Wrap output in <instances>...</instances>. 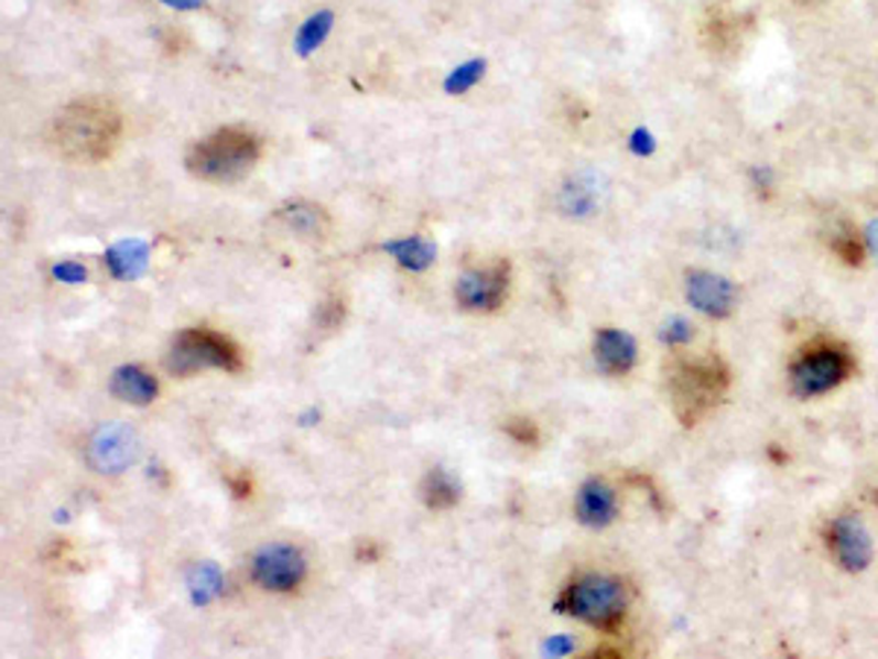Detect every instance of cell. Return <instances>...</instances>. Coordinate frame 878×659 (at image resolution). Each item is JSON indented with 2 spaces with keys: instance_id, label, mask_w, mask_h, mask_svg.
Returning <instances> with one entry per match:
<instances>
[{
  "instance_id": "1",
  "label": "cell",
  "mask_w": 878,
  "mask_h": 659,
  "mask_svg": "<svg viewBox=\"0 0 878 659\" xmlns=\"http://www.w3.org/2000/svg\"><path fill=\"white\" fill-rule=\"evenodd\" d=\"M123 118L120 111L100 97L74 100L53 118L51 141L62 159L77 164L106 162L120 144Z\"/></svg>"
},
{
  "instance_id": "2",
  "label": "cell",
  "mask_w": 878,
  "mask_h": 659,
  "mask_svg": "<svg viewBox=\"0 0 878 659\" xmlns=\"http://www.w3.org/2000/svg\"><path fill=\"white\" fill-rule=\"evenodd\" d=\"M261 138L256 132L240 127H223L203 141H196L188 150V171L196 180L214 182V185H231L256 171L261 162Z\"/></svg>"
},
{
  "instance_id": "3",
  "label": "cell",
  "mask_w": 878,
  "mask_h": 659,
  "mask_svg": "<svg viewBox=\"0 0 878 659\" xmlns=\"http://www.w3.org/2000/svg\"><path fill=\"white\" fill-rule=\"evenodd\" d=\"M164 369L180 378L196 376L203 369L240 372L243 355H240L238 343L229 341L226 334H217L212 328H185L173 337L171 349L164 355Z\"/></svg>"
},
{
  "instance_id": "4",
  "label": "cell",
  "mask_w": 878,
  "mask_h": 659,
  "mask_svg": "<svg viewBox=\"0 0 878 659\" xmlns=\"http://www.w3.org/2000/svg\"><path fill=\"white\" fill-rule=\"evenodd\" d=\"M726 385L729 378L717 358L676 364L671 372V396H674V411L683 425H694L700 417H706L724 399Z\"/></svg>"
},
{
  "instance_id": "5",
  "label": "cell",
  "mask_w": 878,
  "mask_h": 659,
  "mask_svg": "<svg viewBox=\"0 0 878 659\" xmlns=\"http://www.w3.org/2000/svg\"><path fill=\"white\" fill-rule=\"evenodd\" d=\"M556 613H572L586 625L609 630L627 613V586L606 574H586L574 581L565 595L556 601Z\"/></svg>"
},
{
  "instance_id": "6",
  "label": "cell",
  "mask_w": 878,
  "mask_h": 659,
  "mask_svg": "<svg viewBox=\"0 0 878 659\" xmlns=\"http://www.w3.org/2000/svg\"><path fill=\"white\" fill-rule=\"evenodd\" d=\"M853 372V358L837 343H814L793 360L791 390L800 399H814L835 390Z\"/></svg>"
},
{
  "instance_id": "7",
  "label": "cell",
  "mask_w": 878,
  "mask_h": 659,
  "mask_svg": "<svg viewBox=\"0 0 878 659\" xmlns=\"http://www.w3.org/2000/svg\"><path fill=\"white\" fill-rule=\"evenodd\" d=\"M138 434L127 422H106L88 437L86 461L97 475H120L138 461Z\"/></svg>"
},
{
  "instance_id": "8",
  "label": "cell",
  "mask_w": 878,
  "mask_h": 659,
  "mask_svg": "<svg viewBox=\"0 0 878 659\" xmlns=\"http://www.w3.org/2000/svg\"><path fill=\"white\" fill-rule=\"evenodd\" d=\"M249 574H252V581L261 590L293 592L307 574L305 554L296 545L273 542V545H264V549L256 551L252 563H249Z\"/></svg>"
},
{
  "instance_id": "9",
  "label": "cell",
  "mask_w": 878,
  "mask_h": 659,
  "mask_svg": "<svg viewBox=\"0 0 878 659\" xmlns=\"http://www.w3.org/2000/svg\"><path fill=\"white\" fill-rule=\"evenodd\" d=\"M510 293V264L495 261L489 267H475L457 279L454 296L463 311H498Z\"/></svg>"
},
{
  "instance_id": "10",
  "label": "cell",
  "mask_w": 878,
  "mask_h": 659,
  "mask_svg": "<svg viewBox=\"0 0 878 659\" xmlns=\"http://www.w3.org/2000/svg\"><path fill=\"white\" fill-rule=\"evenodd\" d=\"M685 296L700 314L715 320L729 317L738 305V288L724 276L708 273V270H691L685 276Z\"/></svg>"
},
{
  "instance_id": "11",
  "label": "cell",
  "mask_w": 878,
  "mask_h": 659,
  "mask_svg": "<svg viewBox=\"0 0 878 659\" xmlns=\"http://www.w3.org/2000/svg\"><path fill=\"white\" fill-rule=\"evenodd\" d=\"M828 551L846 572H861L872 560L870 533L855 516H841L828 525Z\"/></svg>"
},
{
  "instance_id": "12",
  "label": "cell",
  "mask_w": 878,
  "mask_h": 659,
  "mask_svg": "<svg viewBox=\"0 0 878 659\" xmlns=\"http://www.w3.org/2000/svg\"><path fill=\"white\" fill-rule=\"evenodd\" d=\"M574 514H577V522L586 525V528H595V531L597 528H606L618 516V496H615V489L606 480L592 478L577 493Z\"/></svg>"
},
{
  "instance_id": "13",
  "label": "cell",
  "mask_w": 878,
  "mask_h": 659,
  "mask_svg": "<svg viewBox=\"0 0 878 659\" xmlns=\"http://www.w3.org/2000/svg\"><path fill=\"white\" fill-rule=\"evenodd\" d=\"M639 349L630 334L621 328H600L595 337V360L606 376H624L636 367Z\"/></svg>"
},
{
  "instance_id": "14",
  "label": "cell",
  "mask_w": 878,
  "mask_h": 659,
  "mask_svg": "<svg viewBox=\"0 0 878 659\" xmlns=\"http://www.w3.org/2000/svg\"><path fill=\"white\" fill-rule=\"evenodd\" d=\"M275 220L282 223L284 229L305 240H325L328 231H332L328 212L323 206H316V203H307V199H296V203L282 206L275 212Z\"/></svg>"
},
{
  "instance_id": "15",
  "label": "cell",
  "mask_w": 878,
  "mask_h": 659,
  "mask_svg": "<svg viewBox=\"0 0 878 659\" xmlns=\"http://www.w3.org/2000/svg\"><path fill=\"white\" fill-rule=\"evenodd\" d=\"M109 393L115 396L118 402L144 408V404H150L155 396H159V381H155V376H150L144 367L127 364V367H118L111 372Z\"/></svg>"
},
{
  "instance_id": "16",
  "label": "cell",
  "mask_w": 878,
  "mask_h": 659,
  "mask_svg": "<svg viewBox=\"0 0 878 659\" xmlns=\"http://www.w3.org/2000/svg\"><path fill=\"white\" fill-rule=\"evenodd\" d=\"M102 261H106V267H109V273L115 279L132 282V279H141L147 273V267H150V244L138 238L120 240V244L106 249Z\"/></svg>"
},
{
  "instance_id": "17",
  "label": "cell",
  "mask_w": 878,
  "mask_h": 659,
  "mask_svg": "<svg viewBox=\"0 0 878 659\" xmlns=\"http://www.w3.org/2000/svg\"><path fill=\"white\" fill-rule=\"evenodd\" d=\"M185 586H188V598L194 607H208L212 601H217L223 595L226 577H223L220 565L212 563V560H203V563L191 565Z\"/></svg>"
},
{
  "instance_id": "18",
  "label": "cell",
  "mask_w": 878,
  "mask_h": 659,
  "mask_svg": "<svg viewBox=\"0 0 878 659\" xmlns=\"http://www.w3.org/2000/svg\"><path fill=\"white\" fill-rule=\"evenodd\" d=\"M384 252L395 258L404 270H413V273H422V270H427V267L436 261V244L434 240L422 238V235L387 240Z\"/></svg>"
},
{
  "instance_id": "19",
  "label": "cell",
  "mask_w": 878,
  "mask_h": 659,
  "mask_svg": "<svg viewBox=\"0 0 878 659\" xmlns=\"http://www.w3.org/2000/svg\"><path fill=\"white\" fill-rule=\"evenodd\" d=\"M463 496L460 480L454 478L452 472L445 469H431L422 480V501L431 510H452Z\"/></svg>"
},
{
  "instance_id": "20",
  "label": "cell",
  "mask_w": 878,
  "mask_h": 659,
  "mask_svg": "<svg viewBox=\"0 0 878 659\" xmlns=\"http://www.w3.org/2000/svg\"><path fill=\"white\" fill-rule=\"evenodd\" d=\"M332 26H334L332 9H319V12H314L305 24L299 26L296 39H293V51H296L299 56H311V53H314L316 47H323L325 39L332 35Z\"/></svg>"
},
{
  "instance_id": "21",
  "label": "cell",
  "mask_w": 878,
  "mask_h": 659,
  "mask_svg": "<svg viewBox=\"0 0 878 659\" xmlns=\"http://www.w3.org/2000/svg\"><path fill=\"white\" fill-rule=\"evenodd\" d=\"M560 206H563L565 215L572 217H588L597 212V185L586 176L581 180L568 182L563 188V197H560Z\"/></svg>"
},
{
  "instance_id": "22",
  "label": "cell",
  "mask_w": 878,
  "mask_h": 659,
  "mask_svg": "<svg viewBox=\"0 0 878 659\" xmlns=\"http://www.w3.org/2000/svg\"><path fill=\"white\" fill-rule=\"evenodd\" d=\"M484 74H487V60H469L463 62V65H457V68L445 77L443 88L445 95L452 97H460L466 95V91H471V88L478 86L480 79H484Z\"/></svg>"
},
{
  "instance_id": "23",
  "label": "cell",
  "mask_w": 878,
  "mask_h": 659,
  "mask_svg": "<svg viewBox=\"0 0 878 659\" xmlns=\"http://www.w3.org/2000/svg\"><path fill=\"white\" fill-rule=\"evenodd\" d=\"M832 249L837 252V258H844L846 264H864V252H867V244L864 238H858V231L849 226V223H841V229H835L832 235Z\"/></svg>"
},
{
  "instance_id": "24",
  "label": "cell",
  "mask_w": 878,
  "mask_h": 659,
  "mask_svg": "<svg viewBox=\"0 0 878 659\" xmlns=\"http://www.w3.org/2000/svg\"><path fill=\"white\" fill-rule=\"evenodd\" d=\"M659 337H662V343H668V346H685V343H691V337H694V326H691L689 320L674 317L662 326Z\"/></svg>"
},
{
  "instance_id": "25",
  "label": "cell",
  "mask_w": 878,
  "mask_h": 659,
  "mask_svg": "<svg viewBox=\"0 0 878 659\" xmlns=\"http://www.w3.org/2000/svg\"><path fill=\"white\" fill-rule=\"evenodd\" d=\"M503 431H507V434H510V437L516 440V443H521V445H536L539 443L536 422L510 420L507 425H503Z\"/></svg>"
},
{
  "instance_id": "26",
  "label": "cell",
  "mask_w": 878,
  "mask_h": 659,
  "mask_svg": "<svg viewBox=\"0 0 878 659\" xmlns=\"http://www.w3.org/2000/svg\"><path fill=\"white\" fill-rule=\"evenodd\" d=\"M51 273L62 284H83L88 279V270L79 261H62V264L53 267Z\"/></svg>"
},
{
  "instance_id": "27",
  "label": "cell",
  "mask_w": 878,
  "mask_h": 659,
  "mask_svg": "<svg viewBox=\"0 0 878 659\" xmlns=\"http://www.w3.org/2000/svg\"><path fill=\"white\" fill-rule=\"evenodd\" d=\"M630 150H632V155H639V159H648V155H653V150H657V138L650 136V129L639 127L630 136Z\"/></svg>"
},
{
  "instance_id": "28",
  "label": "cell",
  "mask_w": 878,
  "mask_h": 659,
  "mask_svg": "<svg viewBox=\"0 0 878 659\" xmlns=\"http://www.w3.org/2000/svg\"><path fill=\"white\" fill-rule=\"evenodd\" d=\"M572 651H574V639L565 634L551 636V639L542 642V653H545V657H568Z\"/></svg>"
},
{
  "instance_id": "29",
  "label": "cell",
  "mask_w": 878,
  "mask_h": 659,
  "mask_svg": "<svg viewBox=\"0 0 878 659\" xmlns=\"http://www.w3.org/2000/svg\"><path fill=\"white\" fill-rule=\"evenodd\" d=\"M343 323V302L332 300L319 305V326L323 328H337Z\"/></svg>"
},
{
  "instance_id": "30",
  "label": "cell",
  "mask_w": 878,
  "mask_h": 659,
  "mask_svg": "<svg viewBox=\"0 0 878 659\" xmlns=\"http://www.w3.org/2000/svg\"><path fill=\"white\" fill-rule=\"evenodd\" d=\"M229 489H231V496H235V498H247L249 489H252V484H249L247 475L240 472V475L229 478Z\"/></svg>"
},
{
  "instance_id": "31",
  "label": "cell",
  "mask_w": 878,
  "mask_h": 659,
  "mask_svg": "<svg viewBox=\"0 0 878 659\" xmlns=\"http://www.w3.org/2000/svg\"><path fill=\"white\" fill-rule=\"evenodd\" d=\"M864 244H867V252L878 261V220H872L870 226H867V231H864Z\"/></svg>"
},
{
  "instance_id": "32",
  "label": "cell",
  "mask_w": 878,
  "mask_h": 659,
  "mask_svg": "<svg viewBox=\"0 0 878 659\" xmlns=\"http://www.w3.org/2000/svg\"><path fill=\"white\" fill-rule=\"evenodd\" d=\"M164 7L180 9V12H194V9H203L205 0H162Z\"/></svg>"
},
{
  "instance_id": "33",
  "label": "cell",
  "mask_w": 878,
  "mask_h": 659,
  "mask_svg": "<svg viewBox=\"0 0 878 659\" xmlns=\"http://www.w3.org/2000/svg\"><path fill=\"white\" fill-rule=\"evenodd\" d=\"M378 554H381V549H378V545H372L369 540L364 542V545L358 549V560H367V563H376Z\"/></svg>"
},
{
  "instance_id": "34",
  "label": "cell",
  "mask_w": 878,
  "mask_h": 659,
  "mask_svg": "<svg viewBox=\"0 0 878 659\" xmlns=\"http://www.w3.org/2000/svg\"><path fill=\"white\" fill-rule=\"evenodd\" d=\"M316 422H319V411H316V408H307V411L299 417V425H305V429H311Z\"/></svg>"
},
{
  "instance_id": "35",
  "label": "cell",
  "mask_w": 878,
  "mask_h": 659,
  "mask_svg": "<svg viewBox=\"0 0 878 659\" xmlns=\"http://www.w3.org/2000/svg\"><path fill=\"white\" fill-rule=\"evenodd\" d=\"M802 3H805V0H802Z\"/></svg>"
}]
</instances>
